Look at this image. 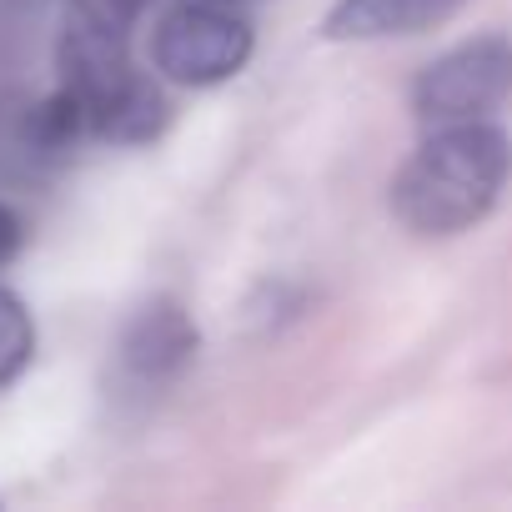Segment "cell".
I'll return each instance as SVG.
<instances>
[{"label": "cell", "mask_w": 512, "mask_h": 512, "mask_svg": "<svg viewBox=\"0 0 512 512\" xmlns=\"http://www.w3.org/2000/svg\"><path fill=\"white\" fill-rule=\"evenodd\" d=\"M56 71L61 86L31 116V141L41 151H71L81 141L146 146L161 136L171 116L166 96L146 71H136L121 26L71 11L56 46Z\"/></svg>", "instance_id": "1"}, {"label": "cell", "mask_w": 512, "mask_h": 512, "mask_svg": "<svg viewBox=\"0 0 512 512\" xmlns=\"http://www.w3.org/2000/svg\"><path fill=\"white\" fill-rule=\"evenodd\" d=\"M512 171V146L492 121L427 126V141L392 181V206L417 236H457L482 221Z\"/></svg>", "instance_id": "2"}, {"label": "cell", "mask_w": 512, "mask_h": 512, "mask_svg": "<svg viewBox=\"0 0 512 512\" xmlns=\"http://www.w3.org/2000/svg\"><path fill=\"white\" fill-rule=\"evenodd\" d=\"M251 21L226 0H186L151 31V66L176 86H221L251 61Z\"/></svg>", "instance_id": "3"}, {"label": "cell", "mask_w": 512, "mask_h": 512, "mask_svg": "<svg viewBox=\"0 0 512 512\" xmlns=\"http://www.w3.org/2000/svg\"><path fill=\"white\" fill-rule=\"evenodd\" d=\"M507 96H512V41L502 36H477L452 46L412 86V106L422 126L487 121Z\"/></svg>", "instance_id": "4"}, {"label": "cell", "mask_w": 512, "mask_h": 512, "mask_svg": "<svg viewBox=\"0 0 512 512\" xmlns=\"http://www.w3.org/2000/svg\"><path fill=\"white\" fill-rule=\"evenodd\" d=\"M121 372L136 382V387H166L191 357H196V327L191 317L181 312V302L171 297H156L151 307H141L126 332H121Z\"/></svg>", "instance_id": "5"}, {"label": "cell", "mask_w": 512, "mask_h": 512, "mask_svg": "<svg viewBox=\"0 0 512 512\" xmlns=\"http://www.w3.org/2000/svg\"><path fill=\"white\" fill-rule=\"evenodd\" d=\"M462 0H337L322 21L327 41H392L442 26Z\"/></svg>", "instance_id": "6"}, {"label": "cell", "mask_w": 512, "mask_h": 512, "mask_svg": "<svg viewBox=\"0 0 512 512\" xmlns=\"http://www.w3.org/2000/svg\"><path fill=\"white\" fill-rule=\"evenodd\" d=\"M36 357V322L16 292L0 287V387L16 382Z\"/></svg>", "instance_id": "7"}, {"label": "cell", "mask_w": 512, "mask_h": 512, "mask_svg": "<svg viewBox=\"0 0 512 512\" xmlns=\"http://www.w3.org/2000/svg\"><path fill=\"white\" fill-rule=\"evenodd\" d=\"M21 241H26V226H21V216H16L11 206H0V267H6L11 256L21 251Z\"/></svg>", "instance_id": "8"}, {"label": "cell", "mask_w": 512, "mask_h": 512, "mask_svg": "<svg viewBox=\"0 0 512 512\" xmlns=\"http://www.w3.org/2000/svg\"><path fill=\"white\" fill-rule=\"evenodd\" d=\"M226 6H241V0H226Z\"/></svg>", "instance_id": "9"}]
</instances>
